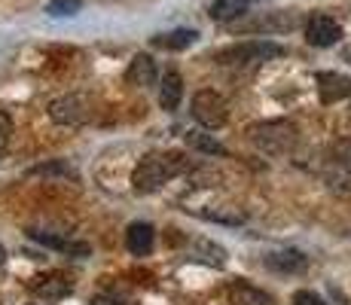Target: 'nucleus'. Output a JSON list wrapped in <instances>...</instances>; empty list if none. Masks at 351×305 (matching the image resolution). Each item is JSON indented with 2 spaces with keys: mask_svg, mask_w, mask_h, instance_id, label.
Here are the masks:
<instances>
[{
  "mask_svg": "<svg viewBox=\"0 0 351 305\" xmlns=\"http://www.w3.org/2000/svg\"><path fill=\"white\" fill-rule=\"evenodd\" d=\"M184 171H186V159L180 153H147L134 168L132 186L138 195H150Z\"/></svg>",
  "mask_w": 351,
  "mask_h": 305,
  "instance_id": "obj_1",
  "label": "nucleus"
},
{
  "mask_svg": "<svg viewBox=\"0 0 351 305\" xmlns=\"http://www.w3.org/2000/svg\"><path fill=\"white\" fill-rule=\"evenodd\" d=\"M247 138L256 150L269 153V156H285L296 147V125L287 119H269V122H256L247 128Z\"/></svg>",
  "mask_w": 351,
  "mask_h": 305,
  "instance_id": "obj_2",
  "label": "nucleus"
},
{
  "mask_svg": "<svg viewBox=\"0 0 351 305\" xmlns=\"http://www.w3.org/2000/svg\"><path fill=\"white\" fill-rule=\"evenodd\" d=\"M281 56H285V46L272 43V40H247V43L223 49L217 56V61L229 67H251V64H266V61L281 58Z\"/></svg>",
  "mask_w": 351,
  "mask_h": 305,
  "instance_id": "obj_3",
  "label": "nucleus"
},
{
  "mask_svg": "<svg viewBox=\"0 0 351 305\" xmlns=\"http://www.w3.org/2000/svg\"><path fill=\"white\" fill-rule=\"evenodd\" d=\"M190 113H193V119L199 122L202 128H208V132L226 125V119H229L226 101L220 98L217 92H211V89L195 92V98H193V104H190Z\"/></svg>",
  "mask_w": 351,
  "mask_h": 305,
  "instance_id": "obj_4",
  "label": "nucleus"
},
{
  "mask_svg": "<svg viewBox=\"0 0 351 305\" xmlns=\"http://www.w3.org/2000/svg\"><path fill=\"white\" fill-rule=\"evenodd\" d=\"M342 40V25L336 22L333 16H312L306 22V43L315 46V49H327V46H336Z\"/></svg>",
  "mask_w": 351,
  "mask_h": 305,
  "instance_id": "obj_5",
  "label": "nucleus"
},
{
  "mask_svg": "<svg viewBox=\"0 0 351 305\" xmlns=\"http://www.w3.org/2000/svg\"><path fill=\"white\" fill-rule=\"evenodd\" d=\"M49 119L58 125H83L89 119V104L80 95H64L49 104Z\"/></svg>",
  "mask_w": 351,
  "mask_h": 305,
  "instance_id": "obj_6",
  "label": "nucleus"
},
{
  "mask_svg": "<svg viewBox=\"0 0 351 305\" xmlns=\"http://www.w3.org/2000/svg\"><path fill=\"white\" fill-rule=\"evenodd\" d=\"M315 83H318V95L324 104H336L342 98H351V77H346V73L324 71L315 77Z\"/></svg>",
  "mask_w": 351,
  "mask_h": 305,
  "instance_id": "obj_7",
  "label": "nucleus"
},
{
  "mask_svg": "<svg viewBox=\"0 0 351 305\" xmlns=\"http://www.w3.org/2000/svg\"><path fill=\"white\" fill-rule=\"evenodd\" d=\"M266 269H272V272L278 275H293V272H302V269L308 266V256L302 254V250H293V247H285V250H272V254H266Z\"/></svg>",
  "mask_w": 351,
  "mask_h": 305,
  "instance_id": "obj_8",
  "label": "nucleus"
},
{
  "mask_svg": "<svg viewBox=\"0 0 351 305\" xmlns=\"http://www.w3.org/2000/svg\"><path fill=\"white\" fill-rule=\"evenodd\" d=\"M156 80H159V71H156V61H153L150 56H134L132 58V64H128V71H125V83L147 89V86H153Z\"/></svg>",
  "mask_w": 351,
  "mask_h": 305,
  "instance_id": "obj_9",
  "label": "nucleus"
},
{
  "mask_svg": "<svg viewBox=\"0 0 351 305\" xmlns=\"http://www.w3.org/2000/svg\"><path fill=\"white\" fill-rule=\"evenodd\" d=\"M184 98V80L178 71H165L159 80V107L162 110H174Z\"/></svg>",
  "mask_w": 351,
  "mask_h": 305,
  "instance_id": "obj_10",
  "label": "nucleus"
},
{
  "mask_svg": "<svg viewBox=\"0 0 351 305\" xmlns=\"http://www.w3.org/2000/svg\"><path fill=\"white\" fill-rule=\"evenodd\" d=\"M153 239H156V232H153L150 223H132L125 232V247L128 254L134 256H147L153 250Z\"/></svg>",
  "mask_w": 351,
  "mask_h": 305,
  "instance_id": "obj_11",
  "label": "nucleus"
},
{
  "mask_svg": "<svg viewBox=\"0 0 351 305\" xmlns=\"http://www.w3.org/2000/svg\"><path fill=\"white\" fill-rule=\"evenodd\" d=\"M229 302L232 305H275L272 296L263 293L260 287H254V284H247V281H235L232 287H229Z\"/></svg>",
  "mask_w": 351,
  "mask_h": 305,
  "instance_id": "obj_12",
  "label": "nucleus"
},
{
  "mask_svg": "<svg viewBox=\"0 0 351 305\" xmlns=\"http://www.w3.org/2000/svg\"><path fill=\"white\" fill-rule=\"evenodd\" d=\"M254 0H214L211 3V19L214 22H235L251 10Z\"/></svg>",
  "mask_w": 351,
  "mask_h": 305,
  "instance_id": "obj_13",
  "label": "nucleus"
},
{
  "mask_svg": "<svg viewBox=\"0 0 351 305\" xmlns=\"http://www.w3.org/2000/svg\"><path fill=\"white\" fill-rule=\"evenodd\" d=\"M195 34L193 28H180V31H168V34H159V37H153V46H159V49H186V46L195 43Z\"/></svg>",
  "mask_w": 351,
  "mask_h": 305,
  "instance_id": "obj_14",
  "label": "nucleus"
},
{
  "mask_svg": "<svg viewBox=\"0 0 351 305\" xmlns=\"http://www.w3.org/2000/svg\"><path fill=\"white\" fill-rule=\"evenodd\" d=\"M184 138H186V144H190V147H195V150H202V153H208V156H226V147H223V144H217V141H214L211 134L186 132Z\"/></svg>",
  "mask_w": 351,
  "mask_h": 305,
  "instance_id": "obj_15",
  "label": "nucleus"
},
{
  "mask_svg": "<svg viewBox=\"0 0 351 305\" xmlns=\"http://www.w3.org/2000/svg\"><path fill=\"white\" fill-rule=\"evenodd\" d=\"M34 290H37L40 296H46V300H62V296L71 293V284H67L64 278H43Z\"/></svg>",
  "mask_w": 351,
  "mask_h": 305,
  "instance_id": "obj_16",
  "label": "nucleus"
},
{
  "mask_svg": "<svg viewBox=\"0 0 351 305\" xmlns=\"http://www.w3.org/2000/svg\"><path fill=\"white\" fill-rule=\"evenodd\" d=\"M80 6H83V0H49V3H46V12L56 19H64V16H77Z\"/></svg>",
  "mask_w": 351,
  "mask_h": 305,
  "instance_id": "obj_17",
  "label": "nucleus"
},
{
  "mask_svg": "<svg viewBox=\"0 0 351 305\" xmlns=\"http://www.w3.org/2000/svg\"><path fill=\"white\" fill-rule=\"evenodd\" d=\"M330 156H333V162L342 168V171L351 174V138H342L339 144L330 150Z\"/></svg>",
  "mask_w": 351,
  "mask_h": 305,
  "instance_id": "obj_18",
  "label": "nucleus"
},
{
  "mask_svg": "<svg viewBox=\"0 0 351 305\" xmlns=\"http://www.w3.org/2000/svg\"><path fill=\"white\" fill-rule=\"evenodd\" d=\"M199 260L214 263V266H223V263H226V254H223V247H217V244L199 241Z\"/></svg>",
  "mask_w": 351,
  "mask_h": 305,
  "instance_id": "obj_19",
  "label": "nucleus"
},
{
  "mask_svg": "<svg viewBox=\"0 0 351 305\" xmlns=\"http://www.w3.org/2000/svg\"><path fill=\"white\" fill-rule=\"evenodd\" d=\"M10 138H12V119H10V113L0 110V153L10 147Z\"/></svg>",
  "mask_w": 351,
  "mask_h": 305,
  "instance_id": "obj_20",
  "label": "nucleus"
},
{
  "mask_svg": "<svg viewBox=\"0 0 351 305\" xmlns=\"http://www.w3.org/2000/svg\"><path fill=\"white\" fill-rule=\"evenodd\" d=\"M293 305H330V302H324L318 293H312V290H296Z\"/></svg>",
  "mask_w": 351,
  "mask_h": 305,
  "instance_id": "obj_21",
  "label": "nucleus"
},
{
  "mask_svg": "<svg viewBox=\"0 0 351 305\" xmlns=\"http://www.w3.org/2000/svg\"><path fill=\"white\" fill-rule=\"evenodd\" d=\"M92 305H119V302L110 300V296H95V300H92Z\"/></svg>",
  "mask_w": 351,
  "mask_h": 305,
  "instance_id": "obj_22",
  "label": "nucleus"
}]
</instances>
